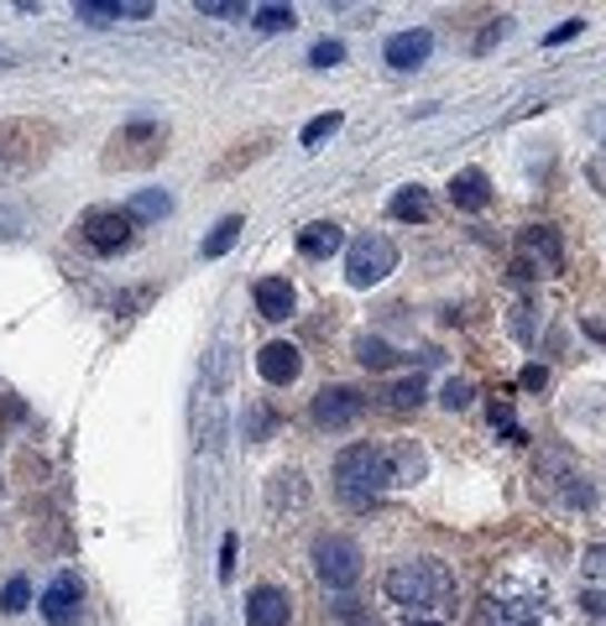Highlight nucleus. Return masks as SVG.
I'll return each instance as SVG.
<instances>
[{"mask_svg":"<svg viewBox=\"0 0 606 626\" xmlns=\"http://www.w3.org/2000/svg\"><path fill=\"white\" fill-rule=\"evenodd\" d=\"M429 459L418 444H393V449H377V444H350L335 459V491L346 496L350 507H371V496L393 491V486H414L424 480Z\"/></svg>","mask_w":606,"mask_h":626,"instance_id":"f257e3e1","label":"nucleus"},{"mask_svg":"<svg viewBox=\"0 0 606 626\" xmlns=\"http://www.w3.org/2000/svg\"><path fill=\"white\" fill-rule=\"evenodd\" d=\"M387 595L398 606H414V610H429V606H445L455 595V575L445 569L439 559H408V564H393L387 569Z\"/></svg>","mask_w":606,"mask_h":626,"instance_id":"f03ea898","label":"nucleus"},{"mask_svg":"<svg viewBox=\"0 0 606 626\" xmlns=\"http://www.w3.org/2000/svg\"><path fill=\"white\" fill-rule=\"evenodd\" d=\"M162 141H168V126H162V120H131V126H121V131L110 136L105 162H110V168H152L157 157L168 152Z\"/></svg>","mask_w":606,"mask_h":626,"instance_id":"7ed1b4c3","label":"nucleus"},{"mask_svg":"<svg viewBox=\"0 0 606 626\" xmlns=\"http://www.w3.org/2000/svg\"><path fill=\"white\" fill-rule=\"evenodd\" d=\"M361 543L346 533H319L314 538V575L325 579L329 590H350L361 579Z\"/></svg>","mask_w":606,"mask_h":626,"instance_id":"20e7f679","label":"nucleus"},{"mask_svg":"<svg viewBox=\"0 0 606 626\" xmlns=\"http://www.w3.org/2000/svg\"><path fill=\"white\" fill-rule=\"evenodd\" d=\"M393 271H398V246L387 236H377V230H366V236H356L346 246L350 288H377L381 277H393Z\"/></svg>","mask_w":606,"mask_h":626,"instance_id":"39448f33","label":"nucleus"},{"mask_svg":"<svg viewBox=\"0 0 606 626\" xmlns=\"http://www.w3.org/2000/svg\"><path fill=\"white\" fill-rule=\"evenodd\" d=\"M131 236H137V220L126 215V209H110V203H95V209H85L79 215V240H85L95 256H116L131 246Z\"/></svg>","mask_w":606,"mask_h":626,"instance_id":"423d86ee","label":"nucleus"},{"mask_svg":"<svg viewBox=\"0 0 606 626\" xmlns=\"http://www.w3.org/2000/svg\"><path fill=\"white\" fill-rule=\"evenodd\" d=\"M37 610H42L48 626H79V610H85V585H79V575L63 569L48 590L37 595Z\"/></svg>","mask_w":606,"mask_h":626,"instance_id":"0eeeda50","label":"nucleus"},{"mask_svg":"<svg viewBox=\"0 0 606 626\" xmlns=\"http://www.w3.org/2000/svg\"><path fill=\"white\" fill-rule=\"evenodd\" d=\"M361 413H366V397L356 387H325L314 397V424L319 428H350V424H361Z\"/></svg>","mask_w":606,"mask_h":626,"instance_id":"6e6552de","label":"nucleus"},{"mask_svg":"<svg viewBox=\"0 0 606 626\" xmlns=\"http://www.w3.org/2000/svg\"><path fill=\"white\" fill-rule=\"evenodd\" d=\"M246 626H294V600L278 585H257L246 595Z\"/></svg>","mask_w":606,"mask_h":626,"instance_id":"1a4fd4ad","label":"nucleus"},{"mask_svg":"<svg viewBox=\"0 0 606 626\" xmlns=\"http://www.w3.org/2000/svg\"><path fill=\"white\" fill-rule=\"evenodd\" d=\"M257 371H261V381H272V387H294L298 371H304V350L288 345V339H272V345H261Z\"/></svg>","mask_w":606,"mask_h":626,"instance_id":"9d476101","label":"nucleus"},{"mask_svg":"<svg viewBox=\"0 0 606 626\" xmlns=\"http://www.w3.org/2000/svg\"><path fill=\"white\" fill-rule=\"evenodd\" d=\"M73 17L89 21V27H116V21H147L152 6L147 0H79Z\"/></svg>","mask_w":606,"mask_h":626,"instance_id":"9b49d317","label":"nucleus"},{"mask_svg":"<svg viewBox=\"0 0 606 626\" xmlns=\"http://www.w3.org/2000/svg\"><path fill=\"white\" fill-rule=\"evenodd\" d=\"M429 52H434V37L424 32V27H414V32L387 37V48H381V58H387V63L398 68V73H408V68L429 63Z\"/></svg>","mask_w":606,"mask_h":626,"instance_id":"f8f14e48","label":"nucleus"},{"mask_svg":"<svg viewBox=\"0 0 606 626\" xmlns=\"http://www.w3.org/2000/svg\"><path fill=\"white\" fill-rule=\"evenodd\" d=\"M294 308H298V292H294L288 277H261L257 282V314L261 319L282 324V319H294Z\"/></svg>","mask_w":606,"mask_h":626,"instance_id":"ddd939ff","label":"nucleus"},{"mask_svg":"<svg viewBox=\"0 0 606 626\" xmlns=\"http://www.w3.org/2000/svg\"><path fill=\"white\" fill-rule=\"evenodd\" d=\"M298 251L309 256V261H329L335 251H346V230L335 220H314L298 230Z\"/></svg>","mask_w":606,"mask_h":626,"instance_id":"4468645a","label":"nucleus"},{"mask_svg":"<svg viewBox=\"0 0 606 626\" xmlns=\"http://www.w3.org/2000/svg\"><path fill=\"white\" fill-rule=\"evenodd\" d=\"M450 203H455V209H466V215L486 209V203H491V178H486L481 168L455 172V178H450Z\"/></svg>","mask_w":606,"mask_h":626,"instance_id":"2eb2a0df","label":"nucleus"},{"mask_svg":"<svg viewBox=\"0 0 606 626\" xmlns=\"http://www.w3.org/2000/svg\"><path fill=\"white\" fill-rule=\"evenodd\" d=\"M393 220H408V225H424L434 215V199H429V188H418V183H408L403 193H393Z\"/></svg>","mask_w":606,"mask_h":626,"instance_id":"dca6fc26","label":"nucleus"},{"mask_svg":"<svg viewBox=\"0 0 606 626\" xmlns=\"http://www.w3.org/2000/svg\"><path fill=\"white\" fill-rule=\"evenodd\" d=\"M241 230H246V220H241V215H226V220H220V225H215V230H209V236H205V246H199V256H205V261H220V256H226L230 246L241 240Z\"/></svg>","mask_w":606,"mask_h":626,"instance_id":"f3484780","label":"nucleus"},{"mask_svg":"<svg viewBox=\"0 0 606 626\" xmlns=\"http://www.w3.org/2000/svg\"><path fill=\"white\" fill-rule=\"evenodd\" d=\"M126 215H131V220H162V215H173V199H168V193H162V188H141L137 199L126 203Z\"/></svg>","mask_w":606,"mask_h":626,"instance_id":"a211bd4d","label":"nucleus"},{"mask_svg":"<svg viewBox=\"0 0 606 626\" xmlns=\"http://www.w3.org/2000/svg\"><path fill=\"white\" fill-rule=\"evenodd\" d=\"M340 126H346V116H340V110H329V116H314L309 126H304V136H298V147H304V152H319V141H329V136L340 131Z\"/></svg>","mask_w":606,"mask_h":626,"instance_id":"6ab92c4d","label":"nucleus"},{"mask_svg":"<svg viewBox=\"0 0 606 626\" xmlns=\"http://www.w3.org/2000/svg\"><path fill=\"white\" fill-rule=\"evenodd\" d=\"M251 21H257V32H294L298 11H294V6H257V11H251Z\"/></svg>","mask_w":606,"mask_h":626,"instance_id":"aec40b11","label":"nucleus"},{"mask_svg":"<svg viewBox=\"0 0 606 626\" xmlns=\"http://www.w3.org/2000/svg\"><path fill=\"white\" fill-rule=\"evenodd\" d=\"M356 360H361L366 371H387V366L398 360V350H393V345H381V339H371V335H361L356 339Z\"/></svg>","mask_w":606,"mask_h":626,"instance_id":"412c9836","label":"nucleus"},{"mask_svg":"<svg viewBox=\"0 0 606 626\" xmlns=\"http://www.w3.org/2000/svg\"><path fill=\"white\" fill-rule=\"evenodd\" d=\"M523 251L544 256V267H559V236L549 230V225H534V230L523 236Z\"/></svg>","mask_w":606,"mask_h":626,"instance_id":"4be33fe9","label":"nucleus"},{"mask_svg":"<svg viewBox=\"0 0 606 626\" xmlns=\"http://www.w3.org/2000/svg\"><path fill=\"white\" fill-rule=\"evenodd\" d=\"M387 403L398 407V413L418 407V403H424V381H418V376H408V381H393V387H387Z\"/></svg>","mask_w":606,"mask_h":626,"instance_id":"5701e85b","label":"nucleus"},{"mask_svg":"<svg viewBox=\"0 0 606 626\" xmlns=\"http://www.w3.org/2000/svg\"><path fill=\"white\" fill-rule=\"evenodd\" d=\"M32 606V585H27V579H6V590H0V610H11V616H17V610H27Z\"/></svg>","mask_w":606,"mask_h":626,"instance_id":"b1692460","label":"nucleus"},{"mask_svg":"<svg viewBox=\"0 0 606 626\" xmlns=\"http://www.w3.org/2000/svg\"><path fill=\"white\" fill-rule=\"evenodd\" d=\"M309 63H314V68H335V63H346V42H335V37H325V42H314V48H309Z\"/></svg>","mask_w":606,"mask_h":626,"instance_id":"393cba45","label":"nucleus"},{"mask_svg":"<svg viewBox=\"0 0 606 626\" xmlns=\"http://www.w3.org/2000/svg\"><path fill=\"white\" fill-rule=\"evenodd\" d=\"M199 17H215V21H241L246 6L241 0H199Z\"/></svg>","mask_w":606,"mask_h":626,"instance_id":"a878e982","label":"nucleus"},{"mask_svg":"<svg viewBox=\"0 0 606 626\" xmlns=\"http://www.w3.org/2000/svg\"><path fill=\"white\" fill-rule=\"evenodd\" d=\"M470 397H476V387H470V381H445V391H439V403L450 407V413H466Z\"/></svg>","mask_w":606,"mask_h":626,"instance_id":"bb28decb","label":"nucleus"},{"mask_svg":"<svg viewBox=\"0 0 606 626\" xmlns=\"http://www.w3.org/2000/svg\"><path fill=\"white\" fill-rule=\"evenodd\" d=\"M590 501H596V491H590V480L570 475V486H565V507H580V511H586Z\"/></svg>","mask_w":606,"mask_h":626,"instance_id":"cd10ccee","label":"nucleus"},{"mask_svg":"<svg viewBox=\"0 0 606 626\" xmlns=\"http://www.w3.org/2000/svg\"><path fill=\"white\" fill-rule=\"evenodd\" d=\"M580 569H586L590 579H606V543H596V548L580 554Z\"/></svg>","mask_w":606,"mask_h":626,"instance_id":"c85d7f7f","label":"nucleus"},{"mask_svg":"<svg viewBox=\"0 0 606 626\" xmlns=\"http://www.w3.org/2000/svg\"><path fill=\"white\" fill-rule=\"evenodd\" d=\"M491 428H503L507 439H523V428H518V418H513V407H507V403L491 407Z\"/></svg>","mask_w":606,"mask_h":626,"instance_id":"c756f323","label":"nucleus"},{"mask_svg":"<svg viewBox=\"0 0 606 626\" xmlns=\"http://www.w3.org/2000/svg\"><path fill=\"white\" fill-rule=\"evenodd\" d=\"M272 434V413L267 407H251V424H246V439H267Z\"/></svg>","mask_w":606,"mask_h":626,"instance_id":"7c9ffc66","label":"nucleus"},{"mask_svg":"<svg viewBox=\"0 0 606 626\" xmlns=\"http://www.w3.org/2000/svg\"><path fill=\"white\" fill-rule=\"evenodd\" d=\"M220 579H236V533H226V543H220Z\"/></svg>","mask_w":606,"mask_h":626,"instance_id":"2f4dec72","label":"nucleus"},{"mask_svg":"<svg viewBox=\"0 0 606 626\" xmlns=\"http://www.w3.org/2000/svg\"><path fill=\"white\" fill-rule=\"evenodd\" d=\"M580 27H586V21H580V17L559 21V27H555V32H549V37H544V42H549V48H559V42H570V37H580Z\"/></svg>","mask_w":606,"mask_h":626,"instance_id":"473e14b6","label":"nucleus"},{"mask_svg":"<svg viewBox=\"0 0 606 626\" xmlns=\"http://www.w3.org/2000/svg\"><path fill=\"white\" fill-rule=\"evenodd\" d=\"M590 188H596V193H606V152H596V157H590Z\"/></svg>","mask_w":606,"mask_h":626,"instance_id":"72a5a7b5","label":"nucleus"},{"mask_svg":"<svg viewBox=\"0 0 606 626\" xmlns=\"http://www.w3.org/2000/svg\"><path fill=\"white\" fill-rule=\"evenodd\" d=\"M544 381H549V371H544V366H528V371H523V387H528V391H538Z\"/></svg>","mask_w":606,"mask_h":626,"instance_id":"f704fd0d","label":"nucleus"},{"mask_svg":"<svg viewBox=\"0 0 606 626\" xmlns=\"http://www.w3.org/2000/svg\"><path fill=\"white\" fill-rule=\"evenodd\" d=\"M408 626H445V622H408Z\"/></svg>","mask_w":606,"mask_h":626,"instance_id":"c9c22d12","label":"nucleus"}]
</instances>
